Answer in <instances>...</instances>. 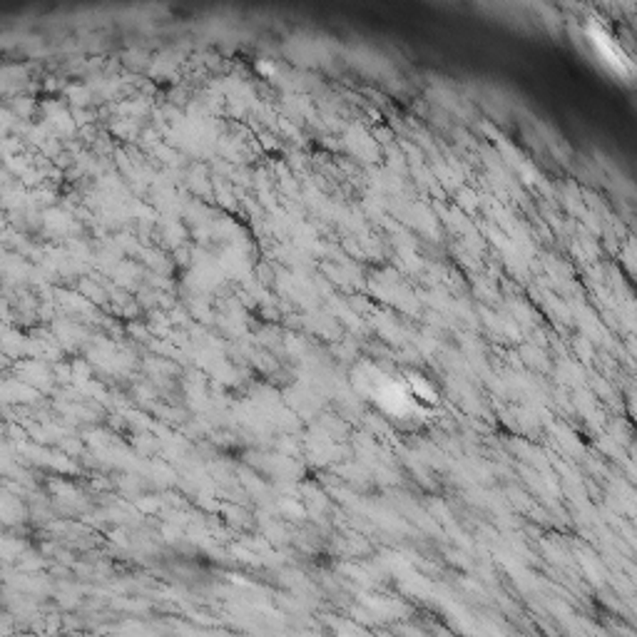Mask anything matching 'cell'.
Returning a JSON list of instances; mask_svg holds the SVG:
<instances>
[{
  "instance_id": "6da1fadb",
  "label": "cell",
  "mask_w": 637,
  "mask_h": 637,
  "mask_svg": "<svg viewBox=\"0 0 637 637\" xmlns=\"http://www.w3.org/2000/svg\"><path fill=\"white\" fill-rule=\"evenodd\" d=\"M588 35H591L592 46H595V50L603 55V60L610 65V68L615 70V72H620V75H625V72H630V60L623 55V50L617 47V43H615L610 35L605 33L603 28L598 23H592L591 28H588Z\"/></svg>"
}]
</instances>
